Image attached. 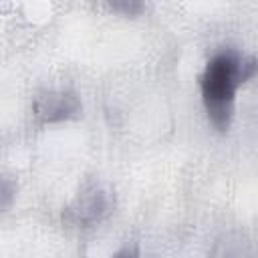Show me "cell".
Instances as JSON below:
<instances>
[{
  "instance_id": "obj_1",
  "label": "cell",
  "mask_w": 258,
  "mask_h": 258,
  "mask_svg": "<svg viewBox=\"0 0 258 258\" xmlns=\"http://www.w3.org/2000/svg\"><path fill=\"white\" fill-rule=\"evenodd\" d=\"M254 75V58H240L236 52L216 54L202 75V99L212 123L224 131L230 125L238 87Z\"/></svg>"
},
{
  "instance_id": "obj_2",
  "label": "cell",
  "mask_w": 258,
  "mask_h": 258,
  "mask_svg": "<svg viewBox=\"0 0 258 258\" xmlns=\"http://www.w3.org/2000/svg\"><path fill=\"white\" fill-rule=\"evenodd\" d=\"M14 196V183L10 179H0V208L8 206Z\"/></svg>"
},
{
  "instance_id": "obj_3",
  "label": "cell",
  "mask_w": 258,
  "mask_h": 258,
  "mask_svg": "<svg viewBox=\"0 0 258 258\" xmlns=\"http://www.w3.org/2000/svg\"><path fill=\"white\" fill-rule=\"evenodd\" d=\"M115 258H135L133 254H129V252H123V254H117Z\"/></svg>"
}]
</instances>
